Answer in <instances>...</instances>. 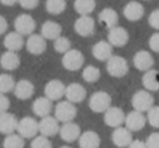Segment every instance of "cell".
Wrapping results in <instances>:
<instances>
[{"mask_svg":"<svg viewBox=\"0 0 159 148\" xmlns=\"http://www.w3.org/2000/svg\"><path fill=\"white\" fill-rule=\"evenodd\" d=\"M82 76L86 83H95L100 78V70L94 65H87L83 70Z\"/></svg>","mask_w":159,"mask_h":148,"instance_id":"32","label":"cell"},{"mask_svg":"<svg viewBox=\"0 0 159 148\" xmlns=\"http://www.w3.org/2000/svg\"><path fill=\"white\" fill-rule=\"evenodd\" d=\"M66 2L64 0H48L46 1V10L52 16L61 14L66 10Z\"/></svg>","mask_w":159,"mask_h":148,"instance_id":"31","label":"cell"},{"mask_svg":"<svg viewBox=\"0 0 159 148\" xmlns=\"http://www.w3.org/2000/svg\"><path fill=\"white\" fill-rule=\"evenodd\" d=\"M89 108L93 112L102 113L106 112L111 107V96L107 92H96L89 98Z\"/></svg>","mask_w":159,"mask_h":148,"instance_id":"2","label":"cell"},{"mask_svg":"<svg viewBox=\"0 0 159 148\" xmlns=\"http://www.w3.org/2000/svg\"><path fill=\"white\" fill-rule=\"evenodd\" d=\"M148 23L154 29L159 31V9H156L148 16Z\"/></svg>","mask_w":159,"mask_h":148,"instance_id":"39","label":"cell"},{"mask_svg":"<svg viewBox=\"0 0 159 148\" xmlns=\"http://www.w3.org/2000/svg\"><path fill=\"white\" fill-rule=\"evenodd\" d=\"M155 60L154 57L152 56V53L147 50H139L133 57V64L134 66L139 71H147L152 70L154 66Z\"/></svg>","mask_w":159,"mask_h":148,"instance_id":"12","label":"cell"},{"mask_svg":"<svg viewBox=\"0 0 159 148\" xmlns=\"http://www.w3.org/2000/svg\"><path fill=\"white\" fill-rule=\"evenodd\" d=\"M132 107L134 108L135 111L139 112H148L150 109L154 107V96L149 93V92L145 91V89H141L137 91L134 95L132 96Z\"/></svg>","mask_w":159,"mask_h":148,"instance_id":"1","label":"cell"},{"mask_svg":"<svg viewBox=\"0 0 159 148\" xmlns=\"http://www.w3.org/2000/svg\"><path fill=\"white\" fill-rule=\"evenodd\" d=\"M21 60L16 52L6 51L0 57V65L7 71H14L20 66Z\"/></svg>","mask_w":159,"mask_h":148,"instance_id":"26","label":"cell"},{"mask_svg":"<svg viewBox=\"0 0 159 148\" xmlns=\"http://www.w3.org/2000/svg\"><path fill=\"white\" fill-rule=\"evenodd\" d=\"M79 145L80 148H99L100 137L94 131H86L80 136Z\"/></svg>","mask_w":159,"mask_h":148,"instance_id":"29","label":"cell"},{"mask_svg":"<svg viewBox=\"0 0 159 148\" xmlns=\"http://www.w3.org/2000/svg\"><path fill=\"white\" fill-rule=\"evenodd\" d=\"M96 2L94 0H76L74 1V10L81 16H86L95 10Z\"/></svg>","mask_w":159,"mask_h":148,"instance_id":"30","label":"cell"},{"mask_svg":"<svg viewBox=\"0 0 159 148\" xmlns=\"http://www.w3.org/2000/svg\"><path fill=\"white\" fill-rule=\"evenodd\" d=\"M14 29L16 33L22 36H31L36 29V21L30 14H20L14 20Z\"/></svg>","mask_w":159,"mask_h":148,"instance_id":"5","label":"cell"},{"mask_svg":"<svg viewBox=\"0 0 159 148\" xmlns=\"http://www.w3.org/2000/svg\"><path fill=\"white\" fill-rule=\"evenodd\" d=\"M31 148H52V144L49 141L48 137L36 136L31 143Z\"/></svg>","mask_w":159,"mask_h":148,"instance_id":"37","label":"cell"},{"mask_svg":"<svg viewBox=\"0 0 159 148\" xmlns=\"http://www.w3.org/2000/svg\"><path fill=\"white\" fill-rule=\"evenodd\" d=\"M74 29L80 36L89 37L92 36L95 32V20L92 16H80L75 20Z\"/></svg>","mask_w":159,"mask_h":148,"instance_id":"10","label":"cell"},{"mask_svg":"<svg viewBox=\"0 0 159 148\" xmlns=\"http://www.w3.org/2000/svg\"><path fill=\"white\" fill-rule=\"evenodd\" d=\"M104 121L110 128H118L122 126V124L125 122V114L123 110L119 107H110L105 112Z\"/></svg>","mask_w":159,"mask_h":148,"instance_id":"11","label":"cell"},{"mask_svg":"<svg viewBox=\"0 0 159 148\" xmlns=\"http://www.w3.org/2000/svg\"><path fill=\"white\" fill-rule=\"evenodd\" d=\"M0 2L2 3V5H6V6H9V7H12V6L14 5V3L16 2V1H14V0H1Z\"/></svg>","mask_w":159,"mask_h":148,"instance_id":"45","label":"cell"},{"mask_svg":"<svg viewBox=\"0 0 159 148\" xmlns=\"http://www.w3.org/2000/svg\"><path fill=\"white\" fill-rule=\"evenodd\" d=\"M144 13H145V9L143 5L137 1H130L129 3H126L123 9L124 18L131 22L141 20L144 16Z\"/></svg>","mask_w":159,"mask_h":148,"instance_id":"21","label":"cell"},{"mask_svg":"<svg viewBox=\"0 0 159 148\" xmlns=\"http://www.w3.org/2000/svg\"><path fill=\"white\" fill-rule=\"evenodd\" d=\"M147 119L148 123L155 128H159V106H154L149 111L147 112Z\"/></svg>","mask_w":159,"mask_h":148,"instance_id":"36","label":"cell"},{"mask_svg":"<svg viewBox=\"0 0 159 148\" xmlns=\"http://www.w3.org/2000/svg\"><path fill=\"white\" fill-rule=\"evenodd\" d=\"M26 49L34 56L42 55L47 49L46 39L40 34H32L26 40Z\"/></svg>","mask_w":159,"mask_h":148,"instance_id":"15","label":"cell"},{"mask_svg":"<svg viewBox=\"0 0 159 148\" xmlns=\"http://www.w3.org/2000/svg\"><path fill=\"white\" fill-rule=\"evenodd\" d=\"M60 148H72V147H70V146H62V147H60Z\"/></svg>","mask_w":159,"mask_h":148,"instance_id":"46","label":"cell"},{"mask_svg":"<svg viewBox=\"0 0 159 148\" xmlns=\"http://www.w3.org/2000/svg\"><path fill=\"white\" fill-rule=\"evenodd\" d=\"M98 20L107 26V29H111L113 27L118 26L119 22V16L117 11L113 10L112 8H105L98 14Z\"/></svg>","mask_w":159,"mask_h":148,"instance_id":"28","label":"cell"},{"mask_svg":"<svg viewBox=\"0 0 159 148\" xmlns=\"http://www.w3.org/2000/svg\"><path fill=\"white\" fill-rule=\"evenodd\" d=\"M146 117L142 112L139 111H131L130 113L125 115V128L131 132H139L143 130V128L146 124Z\"/></svg>","mask_w":159,"mask_h":148,"instance_id":"14","label":"cell"},{"mask_svg":"<svg viewBox=\"0 0 159 148\" xmlns=\"http://www.w3.org/2000/svg\"><path fill=\"white\" fill-rule=\"evenodd\" d=\"M24 138L16 133L6 136L3 141V148H24Z\"/></svg>","mask_w":159,"mask_h":148,"instance_id":"34","label":"cell"},{"mask_svg":"<svg viewBox=\"0 0 159 148\" xmlns=\"http://www.w3.org/2000/svg\"><path fill=\"white\" fill-rule=\"evenodd\" d=\"M34 92H35V87H34V84L31 81L21 80L16 84L13 93H14V96H16L18 99L26 100V99H30V98L34 95Z\"/></svg>","mask_w":159,"mask_h":148,"instance_id":"22","label":"cell"},{"mask_svg":"<svg viewBox=\"0 0 159 148\" xmlns=\"http://www.w3.org/2000/svg\"><path fill=\"white\" fill-rule=\"evenodd\" d=\"M10 108V100L5 94H0V114L8 112Z\"/></svg>","mask_w":159,"mask_h":148,"instance_id":"41","label":"cell"},{"mask_svg":"<svg viewBox=\"0 0 159 148\" xmlns=\"http://www.w3.org/2000/svg\"><path fill=\"white\" fill-rule=\"evenodd\" d=\"M129 33L124 27L116 26L109 29L108 43L112 47H123L129 42Z\"/></svg>","mask_w":159,"mask_h":148,"instance_id":"16","label":"cell"},{"mask_svg":"<svg viewBox=\"0 0 159 148\" xmlns=\"http://www.w3.org/2000/svg\"><path fill=\"white\" fill-rule=\"evenodd\" d=\"M148 46L154 52L159 53V32L154 33L150 36L149 40H148Z\"/></svg>","mask_w":159,"mask_h":148,"instance_id":"40","label":"cell"},{"mask_svg":"<svg viewBox=\"0 0 159 148\" xmlns=\"http://www.w3.org/2000/svg\"><path fill=\"white\" fill-rule=\"evenodd\" d=\"M112 51V46L106 40H99L92 48V53L98 61H108L113 56Z\"/></svg>","mask_w":159,"mask_h":148,"instance_id":"20","label":"cell"},{"mask_svg":"<svg viewBox=\"0 0 159 148\" xmlns=\"http://www.w3.org/2000/svg\"><path fill=\"white\" fill-rule=\"evenodd\" d=\"M20 6L25 10H33L38 7L39 1L38 0H20L19 1Z\"/></svg>","mask_w":159,"mask_h":148,"instance_id":"42","label":"cell"},{"mask_svg":"<svg viewBox=\"0 0 159 148\" xmlns=\"http://www.w3.org/2000/svg\"><path fill=\"white\" fill-rule=\"evenodd\" d=\"M142 83L145 87V91L147 92H157L159 91V71L152 70L145 72V74L142 78Z\"/></svg>","mask_w":159,"mask_h":148,"instance_id":"27","label":"cell"},{"mask_svg":"<svg viewBox=\"0 0 159 148\" xmlns=\"http://www.w3.org/2000/svg\"><path fill=\"white\" fill-rule=\"evenodd\" d=\"M86 89L80 83H71L66 88V100L72 104H80L86 98Z\"/></svg>","mask_w":159,"mask_h":148,"instance_id":"13","label":"cell"},{"mask_svg":"<svg viewBox=\"0 0 159 148\" xmlns=\"http://www.w3.org/2000/svg\"><path fill=\"white\" fill-rule=\"evenodd\" d=\"M16 81L9 74H0V94H7L14 91Z\"/></svg>","mask_w":159,"mask_h":148,"instance_id":"33","label":"cell"},{"mask_svg":"<svg viewBox=\"0 0 159 148\" xmlns=\"http://www.w3.org/2000/svg\"><path fill=\"white\" fill-rule=\"evenodd\" d=\"M38 132V122L34 118L24 117L19 121L18 134L23 138H33Z\"/></svg>","mask_w":159,"mask_h":148,"instance_id":"7","label":"cell"},{"mask_svg":"<svg viewBox=\"0 0 159 148\" xmlns=\"http://www.w3.org/2000/svg\"><path fill=\"white\" fill-rule=\"evenodd\" d=\"M19 121L16 120V115L10 112H6L0 114V133L5 135L14 134L18 131Z\"/></svg>","mask_w":159,"mask_h":148,"instance_id":"19","label":"cell"},{"mask_svg":"<svg viewBox=\"0 0 159 148\" xmlns=\"http://www.w3.org/2000/svg\"><path fill=\"white\" fill-rule=\"evenodd\" d=\"M8 29V22L2 16H0V35H2Z\"/></svg>","mask_w":159,"mask_h":148,"instance_id":"43","label":"cell"},{"mask_svg":"<svg viewBox=\"0 0 159 148\" xmlns=\"http://www.w3.org/2000/svg\"><path fill=\"white\" fill-rule=\"evenodd\" d=\"M38 130L42 136L45 137H53L60 132L59 122L55 117L48 115L46 118H43L38 122Z\"/></svg>","mask_w":159,"mask_h":148,"instance_id":"8","label":"cell"},{"mask_svg":"<svg viewBox=\"0 0 159 148\" xmlns=\"http://www.w3.org/2000/svg\"><path fill=\"white\" fill-rule=\"evenodd\" d=\"M111 139L112 143L119 148H125L129 147L130 144L133 141L132 132L129 131L126 128H115V131L111 134Z\"/></svg>","mask_w":159,"mask_h":148,"instance_id":"17","label":"cell"},{"mask_svg":"<svg viewBox=\"0 0 159 148\" xmlns=\"http://www.w3.org/2000/svg\"><path fill=\"white\" fill-rule=\"evenodd\" d=\"M66 86L59 80H51L45 86V97L51 101L60 100L66 95Z\"/></svg>","mask_w":159,"mask_h":148,"instance_id":"9","label":"cell"},{"mask_svg":"<svg viewBox=\"0 0 159 148\" xmlns=\"http://www.w3.org/2000/svg\"><path fill=\"white\" fill-rule=\"evenodd\" d=\"M3 46L6 47L7 51L16 52V51L21 50L24 46V38L21 34L16 33V32L8 33L3 39Z\"/></svg>","mask_w":159,"mask_h":148,"instance_id":"25","label":"cell"},{"mask_svg":"<svg viewBox=\"0 0 159 148\" xmlns=\"http://www.w3.org/2000/svg\"><path fill=\"white\" fill-rule=\"evenodd\" d=\"M62 27L59 23L55 22V21H46L43 23L42 29H40V35L45 38V39L49 40H56L61 36Z\"/></svg>","mask_w":159,"mask_h":148,"instance_id":"23","label":"cell"},{"mask_svg":"<svg viewBox=\"0 0 159 148\" xmlns=\"http://www.w3.org/2000/svg\"><path fill=\"white\" fill-rule=\"evenodd\" d=\"M59 134L62 141H66V143H73L80 138L82 133H81V128L79 124L74 123V122H69V123H64L60 128Z\"/></svg>","mask_w":159,"mask_h":148,"instance_id":"18","label":"cell"},{"mask_svg":"<svg viewBox=\"0 0 159 148\" xmlns=\"http://www.w3.org/2000/svg\"><path fill=\"white\" fill-rule=\"evenodd\" d=\"M146 148H159V133L154 132L148 135L145 141Z\"/></svg>","mask_w":159,"mask_h":148,"instance_id":"38","label":"cell"},{"mask_svg":"<svg viewBox=\"0 0 159 148\" xmlns=\"http://www.w3.org/2000/svg\"><path fill=\"white\" fill-rule=\"evenodd\" d=\"M32 109L37 117L43 119L50 115V112L52 110V101L46 97H38L34 100Z\"/></svg>","mask_w":159,"mask_h":148,"instance_id":"24","label":"cell"},{"mask_svg":"<svg viewBox=\"0 0 159 148\" xmlns=\"http://www.w3.org/2000/svg\"><path fill=\"white\" fill-rule=\"evenodd\" d=\"M107 72L112 78H123L129 72L128 61L121 56H112L107 61Z\"/></svg>","mask_w":159,"mask_h":148,"instance_id":"4","label":"cell"},{"mask_svg":"<svg viewBox=\"0 0 159 148\" xmlns=\"http://www.w3.org/2000/svg\"><path fill=\"white\" fill-rule=\"evenodd\" d=\"M53 48L57 52L59 53H66L69 50H71V42L69 38L64 37V36H60L59 38L55 40L53 44Z\"/></svg>","mask_w":159,"mask_h":148,"instance_id":"35","label":"cell"},{"mask_svg":"<svg viewBox=\"0 0 159 148\" xmlns=\"http://www.w3.org/2000/svg\"><path fill=\"white\" fill-rule=\"evenodd\" d=\"M76 113L77 110L74 104L68 100L58 102L55 108V118L58 120V122H62L63 124L72 122L76 117Z\"/></svg>","mask_w":159,"mask_h":148,"instance_id":"3","label":"cell"},{"mask_svg":"<svg viewBox=\"0 0 159 148\" xmlns=\"http://www.w3.org/2000/svg\"><path fill=\"white\" fill-rule=\"evenodd\" d=\"M128 148H146V144L145 141H139V139H134L132 143L130 144Z\"/></svg>","mask_w":159,"mask_h":148,"instance_id":"44","label":"cell"},{"mask_svg":"<svg viewBox=\"0 0 159 148\" xmlns=\"http://www.w3.org/2000/svg\"><path fill=\"white\" fill-rule=\"evenodd\" d=\"M84 64V55L77 49H71L62 57V65L66 70L77 71Z\"/></svg>","mask_w":159,"mask_h":148,"instance_id":"6","label":"cell"}]
</instances>
